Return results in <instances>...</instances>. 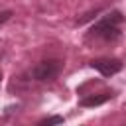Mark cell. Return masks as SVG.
Instances as JSON below:
<instances>
[{"label": "cell", "instance_id": "7", "mask_svg": "<svg viewBox=\"0 0 126 126\" xmlns=\"http://www.w3.org/2000/svg\"><path fill=\"white\" fill-rule=\"evenodd\" d=\"M0 81H2V75H0Z\"/></svg>", "mask_w": 126, "mask_h": 126}, {"label": "cell", "instance_id": "1", "mask_svg": "<svg viewBox=\"0 0 126 126\" xmlns=\"http://www.w3.org/2000/svg\"><path fill=\"white\" fill-rule=\"evenodd\" d=\"M122 22H124V16L120 10H112L108 14H104L91 30H89V37H94V39H100V41H106V43H112L120 37L122 33Z\"/></svg>", "mask_w": 126, "mask_h": 126}, {"label": "cell", "instance_id": "3", "mask_svg": "<svg viewBox=\"0 0 126 126\" xmlns=\"http://www.w3.org/2000/svg\"><path fill=\"white\" fill-rule=\"evenodd\" d=\"M91 67L96 69L102 77H112L122 71V61L118 57H100V59H93Z\"/></svg>", "mask_w": 126, "mask_h": 126}, {"label": "cell", "instance_id": "6", "mask_svg": "<svg viewBox=\"0 0 126 126\" xmlns=\"http://www.w3.org/2000/svg\"><path fill=\"white\" fill-rule=\"evenodd\" d=\"M12 14H14L12 10H2V12H0V26H4V24L12 18Z\"/></svg>", "mask_w": 126, "mask_h": 126}, {"label": "cell", "instance_id": "5", "mask_svg": "<svg viewBox=\"0 0 126 126\" xmlns=\"http://www.w3.org/2000/svg\"><path fill=\"white\" fill-rule=\"evenodd\" d=\"M63 122H65L63 116H47V118L39 120L37 124H39V126H47V124H63Z\"/></svg>", "mask_w": 126, "mask_h": 126}, {"label": "cell", "instance_id": "4", "mask_svg": "<svg viewBox=\"0 0 126 126\" xmlns=\"http://www.w3.org/2000/svg\"><path fill=\"white\" fill-rule=\"evenodd\" d=\"M108 98H112V93H102V94H91V96H85L81 98V106H98V104H104Z\"/></svg>", "mask_w": 126, "mask_h": 126}, {"label": "cell", "instance_id": "2", "mask_svg": "<svg viewBox=\"0 0 126 126\" xmlns=\"http://www.w3.org/2000/svg\"><path fill=\"white\" fill-rule=\"evenodd\" d=\"M61 69H63V61H59V59H43V61H39L37 65L32 67L30 77L33 81H37V83H47V81L57 79Z\"/></svg>", "mask_w": 126, "mask_h": 126}]
</instances>
